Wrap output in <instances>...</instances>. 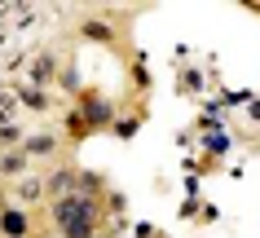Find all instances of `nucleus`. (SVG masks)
<instances>
[{
	"label": "nucleus",
	"instance_id": "nucleus-9",
	"mask_svg": "<svg viewBox=\"0 0 260 238\" xmlns=\"http://www.w3.org/2000/svg\"><path fill=\"white\" fill-rule=\"evenodd\" d=\"M49 75H53V62H49V57H40V62H36V80H40V84H44Z\"/></svg>",
	"mask_w": 260,
	"mask_h": 238
},
{
	"label": "nucleus",
	"instance_id": "nucleus-6",
	"mask_svg": "<svg viewBox=\"0 0 260 238\" xmlns=\"http://www.w3.org/2000/svg\"><path fill=\"white\" fill-rule=\"evenodd\" d=\"M44 150H53V137H31V141H22V154H44Z\"/></svg>",
	"mask_w": 260,
	"mask_h": 238
},
{
	"label": "nucleus",
	"instance_id": "nucleus-1",
	"mask_svg": "<svg viewBox=\"0 0 260 238\" xmlns=\"http://www.w3.org/2000/svg\"><path fill=\"white\" fill-rule=\"evenodd\" d=\"M53 221H57V229H62L67 238H93L97 208H93V198L71 194V198H57L53 203Z\"/></svg>",
	"mask_w": 260,
	"mask_h": 238
},
{
	"label": "nucleus",
	"instance_id": "nucleus-7",
	"mask_svg": "<svg viewBox=\"0 0 260 238\" xmlns=\"http://www.w3.org/2000/svg\"><path fill=\"white\" fill-rule=\"evenodd\" d=\"M84 36H88V40H102V44H106V40H110V27H106V22H84Z\"/></svg>",
	"mask_w": 260,
	"mask_h": 238
},
{
	"label": "nucleus",
	"instance_id": "nucleus-3",
	"mask_svg": "<svg viewBox=\"0 0 260 238\" xmlns=\"http://www.w3.org/2000/svg\"><path fill=\"white\" fill-rule=\"evenodd\" d=\"M84 119H88V128H102V124L110 119L106 101H102V97H88V101H84Z\"/></svg>",
	"mask_w": 260,
	"mask_h": 238
},
{
	"label": "nucleus",
	"instance_id": "nucleus-4",
	"mask_svg": "<svg viewBox=\"0 0 260 238\" xmlns=\"http://www.w3.org/2000/svg\"><path fill=\"white\" fill-rule=\"evenodd\" d=\"M44 190H49V185H40V181H22V185H18V198H22V203H36Z\"/></svg>",
	"mask_w": 260,
	"mask_h": 238
},
{
	"label": "nucleus",
	"instance_id": "nucleus-2",
	"mask_svg": "<svg viewBox=\"0 0 260 238\" xmlns=\"http://www.w3.org/2000/svg\"><path fill=\"white\" fill-rule=\"evenodd\" d=\"M0 229H5L9 238H27V229H31L27 212H0Z\"/></svg>",
	"mask_w": 260,
	"mask_h": 238
},
{
	"label": "nucleus",
	"instance_id": "nucleus-8",
	"mask_svg": "<svg viewBox=\"0 0 260 238\" xmlns=\"http://www.w3.org/2000/svg\"><path fill=\"white\" fill-rule=\"evenodd\" d=\"M18 97L27 106H36V111H44V93H36V88H18Z\"/></svg>",
	"mask_w": 260,
	"mask_h": 238
},
{
	"label": "nucleus",
	"instance_id": "nucleus-5",
	"mask_svg": "<svg viewBox=\"0 0 260 238\" xmlns=\"http://www.w3.org/2000/svg\"><path fill=\"white\" fill-rule=\"evenodd\" d=\"M22 168H27V154H22V150H14V154L0 159V172H22Z\"/></svg>",
	"mask_w": 260,
	"mask_h": 238
}]
</instances>
